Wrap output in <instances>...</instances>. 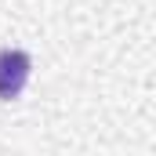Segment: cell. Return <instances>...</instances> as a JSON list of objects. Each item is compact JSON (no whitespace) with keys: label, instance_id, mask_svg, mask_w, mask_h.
Segmentation results:
<instances>
[{"label":"cell","instance_id":"6da1fadb","mask_svg":"<svg viewBox=\"0 0 156 156\" xmlns=\"http://www.w3.org/2000/svg\"><path fill=\"white\" fill-rule=\"evenodd\" d=\"M29 69H33V62H29L26 51H15V47L0 51V98L4 102L22 94V87L29 80Z\"/></svg>","mask_w":156,"mask_h":156}]
</instances>
